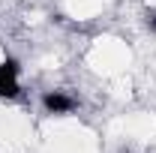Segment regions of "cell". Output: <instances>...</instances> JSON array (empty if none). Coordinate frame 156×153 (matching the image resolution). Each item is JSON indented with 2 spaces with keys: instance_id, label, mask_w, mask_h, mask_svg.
Wrapping results in <instances>:
<instances>
[{
  "instance_id": "6da1fadb",
  "label": "cell",
  "mask_w": 156,
  "mask_h": 153,
  "mask_svg": "<svg viewBox=\"0 0 156 153\" xmlns=\"http://www.w3.org/2000/svg\"><path fill=\"white\" fill-rule=\"evenodd\" d=\"M18 72H21L18 60L6 57L3 63H0V96H3V99H15V96L21 93V81H18Z\"/></svg>"
},
{
  "instance_id": "7a4b0ae2",
  "label": "cell",
  "mask_w": 156,
  "mask_h": 153,
  "mask_svg": "<svg viewBox=\"0 0 156 153\" xmlns=\"http://www.w3.org/2000/svg\"><path fill=\"white\" fill-rule=\"evenodd\" d=\"M75 105L78 102L63 90H45L42 93V108L48 114H69V111H75Z\"/></svg>"
},
{
  "instance_id": "3957f363",
  "label": "cell",
  "mask_w": 156,
  "mask_h": 153,
  "mask_svg": "<svg viewBox=\"0 0 156 153\" xmlns=\"http://www.w3.org/2000/svg\"><path fill=\"white\" fill-rule=\"evenodd\" d=\"M144 24H147L150 33H156V9H147V12H144Z\"/></svg>"
}]
</instances>
